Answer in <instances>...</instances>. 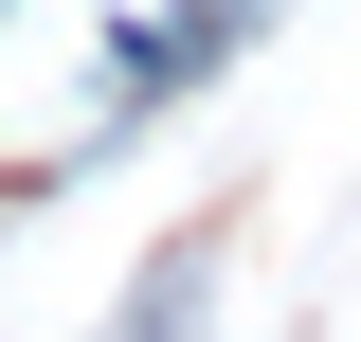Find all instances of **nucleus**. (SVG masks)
Masks as SVG:
<instances>
[{"mask_svg":"<svg viewBox=\"0 0 361 342\" xmlns=\"http://www.w3.org/2000/svg\"><path fill=\"white\" fill-rule=\"evenodd\" d=\"M199 306H217V253L180 234V253H163V270L127 289V324H109V342H199Z\"/></svg>","mask_w":361,"mask_h":342,"instance_id":"nucleus-2","label":"nucleus"},{"mask_svg":"<svg viewBox=\"0 0 361 342\" xmlns=\"http://www.w3.org/2000/svg\"><path fill=\"white\" fill-rule=\"evenodd\" d=\"M253 37H271V0H163V18H127V37H109V127L180 108V90H199V72H235Z\"/></svg>","mask_w":361,"mask_h":342,"instance_id":"nucleus-1","label":"nucleus"}]
</instances>
